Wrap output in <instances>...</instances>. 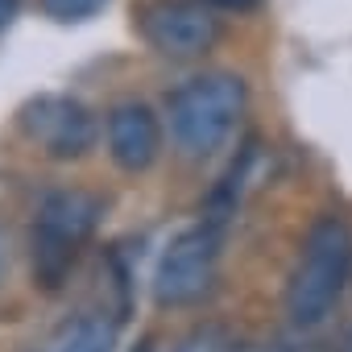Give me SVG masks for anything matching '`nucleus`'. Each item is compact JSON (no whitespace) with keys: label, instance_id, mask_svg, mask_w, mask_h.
Here are the masks:
<instances>
[{"label":"nucleus","instance_id":"obj_1","mask_svg":"<svg viewBox=\"0 0 352 352\" xmlns=\"http://www.w3.org/2000/svg\"><path fill=\"white\" fill-rule=\"evenodd\" d=\"M249 108V83L232 71H204L166 96V129L183 157H212L224 149Z\"/></svg>","mask_w":352,"mask_h":352},{"label":"nucleus","instance_id":"obj_2","mask_svg":"<svg viewBox=\"0 0 352 352\" xmlns=\"http://www.w3.org/2000/svg\"><path fill=\"white\" fill-rule=\"evenodd\" d=\"M104 220V199L83 191V187H58L50 191L38 212H34V228H30V274L34 286H42L46 294H58L83 253V245L96 236Z\"/></svg>","mask_w":352,"mask_h":352},{"label":"nucleus","instance_id":"obj_3","mask_svg":"<svg viewBox=\"0 0 352 352\" xmlns=\"http://www.w3.org/2000/svg\"><path fill=\"white\" fill-rule=\"evenodd\" d=\"M352 278V228L340 216H319L294 257L286 282V315L298 327L323 323Z\"/></svg>","mask_w":352,"mask_h":352},{"label":"nucleus","instance_id":"obj_4","mask_svg":"<svg viewBox=\"0 0 352 352\" xmlns=\"http://www.w3.org/2000/svg\"><path fill=\"white\" fill-rule=\"evenodd\" d=\"M220 224L204 220L183 228L179 236H170V245L157 257L153 270V302L162 311H179V307H195L204 294H212L216 278H220Z\"/></svg>","mask_w":352,"mask_h":352},{"label":"nucleus","instance_id":"obj_5","mask_svg":"<svg viewBox=\"0 0 352 352\" xmlns=\"http://www.w3.org/2000/svg\"><path fill=\"white\" fill-rule=\"evenodd\" d=\"M17 129L54 162H79L100 145V116L63 91H38L17 108Z\"/></svg>","mask_w":352,"mask_h":352},{"label":"nucleus","instance_id":"obj_6","mask_svg":"<svg viewBox=\"0 0 352 352\" xmlns=\"http://www.w3.org/2000/svg\"><path fill=\"white\" fill-rule=\"evenodd\" d=\"M137 30L149 42V50L183 63L216 50L224 21H220V9H212L208 0H149L137 17Z\"/></svg>","mask_w":352,"mask_h":352},{"label":"nucleus","instance_id":"obj_7","mask_svg":"<svg viewBox=\"0 0 352 352\" xmlns=\"http://www.w3.org/2000/svg\"><path fill=\"white\" fill-rule=\"evenodd\" d=\"M104 145L116 170L145 174L162 157V116L145 100H120L104 116Z\"/></svg>","mask_w":352,"mask_h":352},{"label":"nucleus","instance_id":"obj_8","mask_svg":"<svg viewBox=\"0 0 352 352\" xmlns=\"http://www.w3.org/2000/svg\"><path fill=\"white\" fill-rule=\"evenodd\" d=\"M116 331H120V319L112 315H83L71 323V331L58 340L54 352H112L116 348Z\"/></svg>","mask_w":352,"mask_h":352},{"label":"nucleus","instance_id":"obj_9","mask_svg":"<svg viewBox=\"0 0 352 352\" xmlns=\"http://www.w3.org/2000/svg\"><path fill=\"white\" fill-rule=\"evenodd\" d=\"M104 5H108V0H42V9H46V17H54V21H63V25L96 17V13H100Z\"/></svg>","mask_w":352,"mask_h":352},{"label":"nucleus","instance_id":"obj_10","mask_svg":"<svg viewBox=\"0 0 352 352\" xmlns=\"http://www.w3.org/2000/svg\"><path fill=\"white\" fill-rule=\"evenodd\" d=\"M174 352H232V340L224 327H195L191 336L179 340Z\"/></svg>","mask_w":352,"mask_h":352},{"label":"nucleus","instance_id":"obj_11","mask_svg":"<svg viewBox=\"0 0 352 352\" xmlns=\"http://www.w3.org/2000/svg\"><path fill=\"white\" fill-rule=\"evenodd\" d=\"M212 9H220V13H249V9H257L261 0H208Z\"/></svg>","mask_w":352,"mask_h":352},{"label":"nucleus","instance_id":"obj_12","mask_svg":"<svg viewBox=\"0 0 352 352\" xmlns=\"http://www.w3.org/2000/svg\"><path fill=\"white\" fill-rule=\"evenodd\" d=\"M17 13H21V0H0V34L17 21Z\"/></svg>","mask_w":352,"mask_h":352},{"label":"nucleus","instance_id":"obj_13","mask_svg":"<svg viewBox=\"0 0 352 352\" xmlns=\"http://www.w3.org/2000/svg\"><path fill=\"white\" fill-rule=\"evenodd\" d=\"M5 278H9V236L0 232V286H5Z\"/></svg>","mask_w":352,"mask_h":352},{"label":"nucleus","instance_id":"obj_14","mask_svg":"<svg viewBox=\"0 0 352 352\" xmlns=\"http://www.w3.org/2000/svg\"><path fill=\"white\" fill-rule=\"evenodd\" d=\"M137 352H153V344H149V340H141V344H137Z\"/></svg>","mask_w":352,"mask_h":352},{"label":"nucleus","instance_id":"obj_15","mask_svg":"<svg viewBox=\"0 0 352 352\" xmlns=\"http://www.w3.org/2000/svg\"><path fill=\"white\" fill-rule=\"evenodd\" d=\"M232 352H265V348H232Z\"/></svg>","mask_w":352,"mask_h":352},{"label":"nucleus","instance_id":"obj_16","mask_svg":"<svg viewBox=\"0 0 352 352\" xmlns=\"http://www.w3.org/2000/svg\"><path fill=\"white\" fill-rule=\"evenodd\" d=\"M344 352H352V331H348V340H344Z\"/></svg>","mask_w":352,"mask_h":352}]
</instances>
